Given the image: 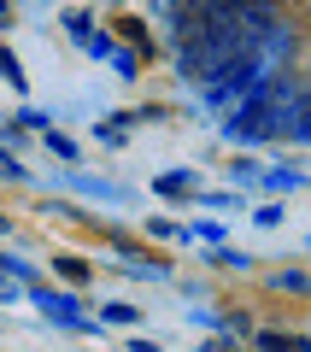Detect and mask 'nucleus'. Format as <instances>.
<instances>
[{
	"label": "nucleus",
	"instance_id": "f257e3e1",
	"mask_svg": "<svg viewBox=\"0 0 311 352\" xmlns=\"http://www.w3.org/2000/svg\"><path fill=\"white\" fill-rule=\"evenodd\" d=\"M264 352H305V340H294V335H264Z\"/></svg>",
	"mask_w": 311,
	"mask_h": 352
},
{
	"label": "nucleus",
	"instance_id": "f03ea898",
	"mask_svg": "<svg viewBox=\"0 0 311 352\" xmlns=\"http://www.w3.org/2000/svg\"><path fill=\"white\" fill-rule=\"evenodd\" d=\"M0 18H6V0H0Z\"/></svg>",
	"mask_w": 311,
	"mask_h": 352
}]
</instances>
